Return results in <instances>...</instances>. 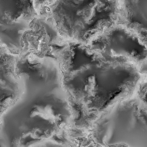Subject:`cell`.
<instances>
[{
  "label": "cell",
  "mask_w": 147,
  "mask_h": 147,
  "mask_svg": "<svg viewBox=\"0 0 147 147\" xmlns=\"http://www.w3.org/2000/svg\"><path fill=\"white\" fill-rule=\"evenodd\" d=\"M16 68L23 91L0 115L1 147H33L63 135L71 127L72 111L57 59L26 52Z\"/></svg>",
  "instance_id": "1"
},
{
  "label": "cell",
  "mask_w": 147,
  "mask_h": 147,
  "mask_svg": "<svg viewBox=\"0 0 147 147\" xmlns=\"http://www.w3.org/2000/svg\"><path fill=\"white\" fill-rule=\"evenodd\" d=\"M72 111L71 127L89 131L115 104L133 92L140 68L124 57L65 42L55 53Z\"/></svg>",
  "instance_id": "2"
},
{
  "label": "cell",
  "mask_w": 147,
  "mask_h": 147,
  "mask_svg": "<svg viewBox=\"0 0 147 147\" xmlns=\"http://www.w3.org/2000/svg\"><path fill=\"white\" fill-rule=\"evenodd\" d=\"M45 11L65 42L88 45L118 24L120 0H56Z\"/></svg>",
  "instance_id": "3"
},
{
  "label": "cell",
  "mask_w": 147,
  "mask_h": 147,
  "mask_svg": "<svg viewBox=\"0 0 147 147\" xmlns=\"http://www.w3.org/2000/svg\"><path fill=\"white\" fill-rule=\"evenodd\" d=\"M105 147H147V76L131 94L115 104L88 131Z\"/></svg>",
  "instance_id": "4"
},
{
  "label": "cell",
  "mask_w": 147,
  "mask_h": 147,
  "mask_svg": "<svg viewBox=\"0 0 147 147\" xmlns=\"http://www.w3.org/2000/svg\"><path fill=\"white\" fill-rule=\"evenodd\" d=\"M0 45L15 55L25 53L24 34L39 16L33 0H1L0 2Z\"/></svg>",
  "instance_id": "5"
},
{
  "label": "cell",
  "mask_w": 147,
  "mask_h": 147,
  "mask_svg": "<svg viewBox=\"0 0 147 147\" xmlns=\"http://www.w3.org/2000/svg\"><path fill=\"white\" fill-rule=\"evenodd\" d=\"M94 50L124 57L140 66L147 61V47L136 34L121 24H116L88 44Z\"/></svg>",
  "instance_id": "6"
},
{
  "label": "cell",
  "mask_w": 147,
  "mask_h": 147,
  "mask_svg": "<svg viewBox=\"0 0 147 147\" xmlns=\"http://www.w3.org/2000/svg\"><path fill=\"white\" fill-rule=\"evenodd\" d=\"M18 55L12 54L0 45V76H1V113L7 110L20 97L23 91V83L18 75L16 63Z\"/></svg>",
  "instance_id": "7"
},
{
  "label": "cell",
  "mask_w": 147,
  "mask_h": 147,
  "mask_svg": "<svg viewBox=\"0 0 147 147\" xmlns=\"http://www.w3.org/2000/svg\"><path fill=\"white\" fill-rule=\"evenodd\" d=\"M118 24L131 30L147 47V0H120Z\"/></svg>",
  "instance_id": "8"
},
{
  "label": "cell",
  "mask_w": 147,
  "mask_h": 147,
  "mask_svg": "<svg viewBox=\"0 0 147 147\" xmlns=\"http://www.w3.org/2000/svg\"><path fill=\"white\" fill-rule=\"evenodd\" d=\"M67 137L71 147H105L94 141L88 131L70 127L67 131Z\"/></svg>",
  "instance_id": "9"
},
{
  "label": "cell",
  "mask_w": 147,
  "mask_h": 147,
  "mask_svg": "<svg viewBox=\"0 0 147 147\" xmlns=\"http://www.w3.org/2000/svg\"><path fill=\"white\" fill-rule=\"evenodd\" d=\"M67 131L63 135L44 140V141L36 144L33 147H71L69 139L67 137Z\"/></svg>",
  "instance_id": "10"
},
{
  "label": "cell",
  "mask_w": 147,
  "mask_h": 147,
  "mask_svg": "<svg viewBox=\"0 0 147 147\" xmlns=\"http://www.w3.org/2000/svg\"><path fill=\"white\" fill-rule=\"evenodd\" d=\"M36 4V7L38 9L39 13L47 10L56 0H33Z\"/></svg>",
  "instance_id": "11"
},
{
  "label": "cell",
  "mask_w": 147,
  "mask_h": 147,
  "mask_svg": "<svg viewBox=\"0 0 147 147\" xmlns=\"http://www.w3.org/2000/svg\"><path fill=\"white\" fill-rule=\"evenodd\" d=\"M139 68H140V71H141L142 75L147 76V61H146V62H144V63L142 64V65L140 66Z\"/></svg>",
  "instance_id": "12"
}]
</instances>
